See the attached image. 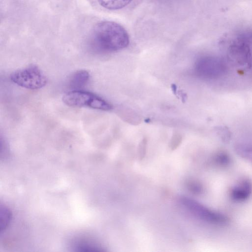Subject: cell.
<instances>
[{"label":"cell","instance_id":"cell-12","mask_svg":"<svg viewBox=\"0 0 252 252\" xmlns=\"http://www.w3.org/2000/svg\"><path fill=\"white\" fill-rule=\"evenodd\" d=\"M182 140V136L178 133H176L172 136L170 143L169 147L172 150L176 149L181 144Z\"/></svg>","mask_w":252,"mask_h":252},{"label":"cell","instance_id":"cell-13","mask_svg":"<svg viewBox=\"0 0 252 252\" xmlns=\"http://www.w3.org/2000/svg\"><path fill=\"white\" fill-rule=\"evenodd\" d=\"M147 141L144 138L139 143L138 148V154L140 159L143 158L146 152Z\"/></svg>","mask_w":252,"mask_h":252},{"label":"cell","instance_id":"cell-11","mask_svg":"<svg viewBox=\"0 0 252 252\" xmlns=\"http://www.w3.org/2000/svg\"><path fill=\"white\" fill-rule=\"evenodd\" d=\"M10 214L6 208L0 209V228L4 229L9 220Z\"/></svg>","mask_w":252,"mask_h":252},{"label":"cell","instance_id":"cell-1","mask_svg":"<svg viewBox=\"0 0 252 252\" xmlns=\"http://www.w3.org/2000/svg\"><path fill=\"white\" fill-rule=\"evenodd\" d=\"M93 43L97 50L112 52L126 47L129 42L125 29L113 21H103L95 25L92 32Z\"/></svg>","mask_w":252,"mask_h":252},{"label":"cell","instance_id":"cell-3","mask_svg":"<svg viewBox=\"0 0 252 252\" xmlns=\"http://www.w3.org/2000/svg\"><path fill=\"white\" fill-rule=\"evenodd\" d=\"M10 78L17 85L30 90L42 88L47 83L46 76L35 64H31L15 71L11 73Z\"/></svg>","mask_w":252,"mask_h":252},{"label":"cell","instance_id":"cell-4","mask_svg":"<svg viewBox=\"0 0 252 252\" xmlns=\"http://www.w3.org/2000/svg\"><path fill=\"white\" fill-rule=\"evenodd\" d=\"M226 70L224 61L219 57L206 56L200 58L195 64L197 75L206 79H214L223 75Z\"/></svg>","mask_w":252,"mask_h":252},{"label":"cell","instance_id":"cell-2","mask_svg":"<svg viewBox=\"0 0 252 252\" xmlns=\"http://www.w3.org/2000/svg\"><path fill=\"white\" fill-rule=\"evenodd\" d=\"M62 100L70 107H88L103 111H109L112 108L111 104L102 97L82 90H72L65 93Z\"/></svg>","mask_w":252,"mask_h":252},{"label":"cell","instance_id":"cell-8","mask_svg":"<svg viewBox=\"0 0 252 252\" xmlns=\"http://www.w3.org/2000/svg\"><path fill=\"white\" fill-rule=\"evenodd\" d=\"M252 190L251 183L248 180H244L233 188L231 192V197L235 200L242 201L250 195Z\"/></svg>","mask_w":252,"mask_h":252},{"label":"cell","instance_id":"cell-6","mask_svg":"<svg viewBox=\"0 0 252 252\" xmlns=\"http://www.w3.org/2000/svg\"><path fill=\"white\" fill-rule=\"evenodd\" d=\"M251 45L236 36L228 48L230 59L242 67L250 66L252 63Z\"/></svg>","mask_w":252,"mask_h":252},{"label":"cell","instance_id":"cell-9","mask_svg":"<svg viewBox=\"0 0 252 252\" xmlns=\"http://www.w3.org/2000/svg\"><path fill=\"white\" fill-rule=\"evenodd\" d=\"M102 7L109 10L121 9L128 4L132 0H97Z\"/></svg>","mask_w":252,"mask_h":252},{"label":"cell","instance_id":"cell-10","mask_svg":"<svg viewBox=\"0 0 252 252\" xmlns=\"http://www.w3.org/2000/svg\"><path fill=\"white\" fill-rule=\"evenodd\" d=\"M186 186L189 190L194 193H200L202 191V186L195 181H188Z\"/></svg>","mask_w":252,"mask_h":252},{"label":"cell","instance_id":"cell-7","mask_svg":"<svg viewBox=\"0 0 252 252\" xmlns=\"http://www.w3.org/2000/svg\"><path fill=\"white\" fill-rule=\"evenodd\" d=\"M90 79L89 73L85 70H80L73 73L68 81V87L72 90H80L88 83Z\"/></svg>","mask_w":252,"mask_h":252},{"label":"cell","instance_id":"cell-5","mask_svg":"<svg viewBox=\"0 0 252 252\" xmlns=\"http://www.w3.org/2000/svg\"><path fill=\"white\" fill-rule=\"evenodd\" d=\"M179 201L192 214L204 221L221 224L225 223L228 220L223 215L213 211L188 197L183 196L180 198Z\"/></svg>","mask_w":252,"mask_h":252}]
</instances>
